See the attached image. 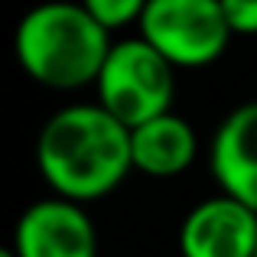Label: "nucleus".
Returning <instances> with one entry per match:
<instances>
[{
    "mask_svg": "<svg viewBox=\"0 0 257 257\" xmlns=\"http://www.w3.org/2000/svg\"><path fill=\"white\" fill-rule=\"evenodd\" d=\"M36 166L59 199L78 205L104 199L134 170L131 127L101 104H69L39 131Z\"/></svg>",
    "mask_w": 257,
    "mask_h": 257,
    "instance_id": "1",
    "label": "nucleus"
},
{
    "mask_svg": "<svg viewBox=\"0 0 257 257\" xmlns=\"http://www.w3.org/2000/svg\"><path fill=\"white\" fill-rule=\"evenodd\" d=\"M111 46V33L78 0H43L20 17L13 33L20 69L52 91L94 85Z\"/></svg>",
    "mask_w": 257,
    "mask_h": 257,
    "instance_id": "2",
    "label": "nucleus"
},
{
    "mask_svg": "<svg viewBox=\"0 0 257 257\" xmlns=\"http://www.w3.org/2000/svg\"><path fill=\"white\" fill-rule=\"evenodd\" d=\"M94 88H98V104L134 131L173 111L176 69L144 36L120 39L111 46V56Z\"/></svg>",
    "mask_w": 257,
    "mask_h": 257,
    "instance_id": "3",
    "label": "nucleus"
},
{
    "mask_svg": "<svg viewBox=\"0 0 257 257\" xmlns=\"http://www.w3.org/2000/svg\"><path fill=\"white\" fill-rule=\"evenodd\" d=\"M137 26L173 69H205L234 36L221 0H150Z\"/></svg>",
    "mask_w": 257,
    "mask_h": 257,
    "instance_id": "4",
    "label": "nucleus"
},
{
    "mask_svg": "<svg viewBox=\"0 0 257 257\" xmlns=\"http://www.w3.org/2000/svg\"><path fill=\"white\" fill-rule=\"evenodd\" d=\"M10 251L17 257H98V231L78 202L49 195L23 208Z\"/></svg>",
    "mask_w": 257,
    "mask_h": 257,
    "instance_id": "5",
    "label": "nucleus"
},
{
    "mask_svg": "<svg viewBox=\"0 0 257 257\" xmlns=\"http://www.w3.org/2000/svg\"><path fill=\"white\" fill-rule=\"evenodd\" d=\"M182 257H254L257 254V212L247 205L212 195L189 208L179 225Z\"/></svg>",
    "mask_w": 257,
    "mask_h": 257,
    "instance_id": "6",
    "label": "nucleus"
},
{
    "mask_svg": "<svg viewBox=\"0 0 257 257\" xmlns=\"http://www.w3.org/2000/svg\"><path fill=\"white\" fill-rule=\"evenodd\" d=\"M208 166L221 195L257 212V101L238 104L218 124Z\"/></svg>",
    "mask_w": 257,
    "mask_h": 257,
    "instance_id": "7",
    "label": "nucleus"
},
{
    "mask_svg": "<svg viewBox=\"0 0 257 257\" xmlns=\"http://www.w3.org/2000/svg\"><path fill=\"white\" fill-rule=\"evenodd\" d=\"M131 153H134V170L170 179V176L186 173L195 163L199 153V137L192 124L179 114H163L147 124L131 131Z\"/></svg>",
    "mask_w": 257,
    "mask_h": 257,
    "instance_id": "8",
    "label": "nucleus"
},
{
    "mask_svg": "<svg viewBox=\"0 0 257 257\" xmlns=\"http://www.w3.org/2000/svg\"><path fill=\"white\" fill-rule=\"evenodd\" d=\"M78 4L111 33V30H120V26L140 23L150 0H78Z\"/></svg>",
    "mask_w": 257,
    "mask_h": 257,
    "instance_id": "9",
    "label": "nucleus"
},
{
    "mask_svg": "<svg viewBox=\"0 0 257 257\" xmlns=\"http://www.w3.org/2000/svg\"><path fill=\"white\" fill-rule=\"evenodd\" d=\"M234 36H257V0H221Z\"/></svg>",
    "mask_w": 257,
    "mask_h": 257,
    "instance_id": "10",
    "label": "nucleus"
},
{
    "mask_svg": "<svg viewBox=\"0 0 257 257\" xmlns=\"http://www.w3.org/2000/svg\"><path fill=\"white\" fill-rule=\"evenodd\" d=\"M0 257H17V254H13L10 247H4V251H0Z\"/></svg>",
    "mask_w": 257,
    "mask_h": 257,
    "instance_id": "11",
    "label": "nucleus"
},
{
    "mask_svg": "<svg viewBox=\"0 0 257 257\" xmlns=\"http://www.w3.org/2000/svg\"><path fill=\"white\" fill-rule=\"evenodd\" d=\"M254 257H257V254H254Z\"/></svg>",
    "mask_w": 257,
    "mask_h": 257,
    "instance_id": "12",
    "label": "nucleus"
}]
</instances>
